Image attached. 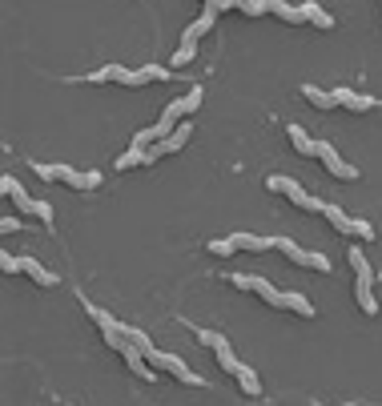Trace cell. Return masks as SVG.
Returning a JSON list of instances; mask_svg holds the SVG:
<instances>
[{
    "instance_id": "obj_15",
    "label": "cell",
    "mask_w": 382,
    "mask_h": 406,
    "mask_svg": "<svg viewBox=\"0 0 382 406\" xmlns=\"http://www.w3.org/2000/svg\"><path fill=\"white\" fill-rule=\"evenodd\" d=\"M302 12H306V21L318 24V28H334V17H330L322 4H302Z\"/></svg>"
},
{
    "instance_id": "obj_2",
    "label": "cell",
    "mask_w": 382,
    "mask_h": 406,
    "mask_svg": "<svg viewBox=\"0 0 382 406\" xmlns=\"http://www.w3.org/2000/svg\"><path fill=\"white\" fill-rule=\"evenodd\" d=\"M149 362H153L157 370H169V374H173L177 383H185V386H197V390L205 386V378H201V374H193V370H190V366H185L181 358H177V354H165V350H153V354H149Z\"/></svg>"
},
{
    "instance_id": "obj_20",
    "label": "cell",
    "mask_w": 382,
    "mask_h": 406,
    "mask_svg": "<svg viewBox=\"0 0 382 406\" xmlns=\"http://www.w3.org/2000/svg\"><path fill=\"white\" fill-rule=\"evenodd\" d=\"M326 221L334 225L338 234H346V225H350V214H346V210H338V205H326Z\"/></svg>"
},
{
    "instance_id": "obj_16",
    "label": "cell",
    "mask_w": 382,
    "mask_h": 406,
    "mask_svg": "<svg viewBox=\"0 0 382 406\" xmlns=\"http://www.w3.org/2000/svg\"><path fill=\"white\" fill-rule=\"evenodd\" d=\"M374 282H359V286H354V294H359V306L366 314H379V298H374Z\"/></svg>"
},
{
    "instance_id": "obj_19",
    "label": "cell",
    "mask_w": 382,
    "mask_h": 406,
    "mask_svg": "<svg viewBox=\"0 0 382 406\" xmlns=\"http://www.w3.org/2000/svg\"><path fill=\"white\" fill-rule=\"evenodd\" d=\"M133 165H145V149L141 145H129V153L117 157V169H133Z\"/></svg>"
},
{
    "instance_id": "obj_25",
    "label": "cell",
    "mask_w": 382,
    "mask_h": 406,
    "mask_svg": "<svg viewBox=\"0 0 382 406\" xmlns=\"http://www.w3.org/2000/svg\"><path fill=\"white\" fill-rule=\"evenodd\" d=\"M141 77H145V81H169V77H173V69H161V65H145Z\"/></svg>"
},
{
    "instance_id": "obj_12",
    "label": "cell",
    "mask_w": 382,
    "mask_h": 406,
    "mask_svg": "<svg viewBox=\"0 0 382 406\" xmlns=\"http://www.w3.org/2000/svg\"><path fill=\"white\" fill-rule=\"evenodd\" d=\"M24 274H28L37 286H57V274H52V270H45L37 258H24Z\"/></svg>"
},
{
    "instance_id": "obj_27",
    "label": "cell",
    "mask_w": 382,
    "mask_h": 406,
    "mask_svg": "<svg viewBox=\"0 0 382 406\" xmlns=\"http://www.w3.org/2000/svg\"><path fill=\"white\" fill-rule=\"evenodd\" d=\"M0 265H4V274H17V270H24V258H12V254H0Z\"/></svg>"
},
{
    "instance_id": "obj_6",
    "label": "cell",
    "mask_w": 382,
    "mask_h": 406,
    "mask_svg": "<svg viewBox=\"0 0 382 406\" xmlns=\"http://www.w3.org/2000/svg\"><path fill=\"white\" fill-rule=\"evenodd\" d=\"M265 12H274V17H282L290 24H306V12H302V4H286V0H265Z\"/></svg>"
},
{
    "instance_id": "obj_29",
    "label": "cell",
    "mask_w": 382,
    "mask_h": 406,
    "mask_svg": "<svg viewBox=\"0 0 382 406\" xmlns=\"http://www.w3.org/2000/svg\"><path fill=\"white\" fill-rule=\"evenodd\" d=\"M230 286H238V290H250V274H230Z\"/></svg>"
},
{
    "instance_id": "obj_10",
    "label": "cell",
    "mask_w": 382,
    "mask_h": 406,
    "mask_svg": "<svg viewBox=\"0 0 382 406\" xmlns=\"http://www.w3.org/2000/svg\"><path fill=\"white\" fill-rule=\"evenodd\" d=\"M234 378L241 383V390H245L250 398H258V394H262V383H258V374H254V366H245V362H238V370H234Z\"/></svg>"
},
{
    "instance_id": "obj_26",
    "label": "cell",
    "mask_w": 382,
    "mask_h": 406,
    "mask_svg": "<svg viewBox=\"0 0 382 406\" xmlns=\"http://www.w3.org/2000/svg\"><path fill=\"white\" fill-rule=\"evenodd\" d=\"M238 8L245 12V17H262V12H265V0H238Z\"/></svg>"
},
{
    "instance_id": "obj_11",
    "label": "cell",
    "mask_w": 382,
    "mask_h": 406,
    "mask_svg": "<svg viewBox=\"0 0 382 406\" xmlns=\"http://www.w3.org/2000/svg\"><path fill=\"white\" fill-rule=\"evenodd\" d=\"M346 258H350V270H354V278H359V282H374V270H370V262H366V254H362L359 245H350V254H346Z\"/></svg>"
},
{
    "instance_id": "obj_14",
    "label": "cell",
    "mask_w": 382,
    "mask_h": 406,
    "mask_svg": "<svg viewBox=\"0 0 382 406\" xmlns=\"http://www.w3.org/2000/svg\"><path fill=\"white\" fill-rule=\"evenodd\" d=\"M302 97L310 101L314 109H330V105H338L334 93H326V89H318V85H302Z\"/></svg>"
},
{
    "instance_id": "obj_18",
    "label": "cell",
    "mask_w": 382,
    "mask_h": 406,
    "mask_svg": "<svg viewBox=\"0 0 382 406\" xmlns=\"http://www.w3.org/2000/svg\"><path fill=\"white\" fill-rule=\"evenodd\" d=\"M85 310H89V318H93V322L101 326V330H113V326H117V318H113V314H105L101 306H93L89 298H85Z\"/></svg>"
},
{
    "instance_id": "obj_28",
    "label": "cell",
    "mask_w": 382,
    "mask_h": 406,
    "mask_svg": "<svg viewBox=\"0 0 382 406\" xmlns=\"http://www.w3.org/2000/svg\"><path fill=\"white\" fill-rule=\"evenodd\" d=\"M17 230H21L17 217H0V234H17Z\"/></svg>"
},
{
    "instance_id": "obj_7",
    "label": "cell",
    "mask_w": 382,
    "mask_h": 406,
    "mask_svg": "<svg viewBox=\"0 0 382 406\" xmlns=\"http://www.w3.org/2000/svg\"><path fill=\"white\" fill-rule=\"evenodd\" d=\"M286 133H290V145H294L302 157H314V153H318V141H314L302 125H286Z\"/></svg>"
},
{
    "instance_id": "obj_30",
    "label": "cell",
    "mask_w": 382,
    "mask_h": 406,
    "mask_svg": "<svg viewBox=\"0 0 382 406\" xmlns=\"http://www.w3.org/2000/svg\"><path fill=\"white\" fill-rule=\"evenodd\" d=\"M379 282H382V274H379Z\"/></svg>"
},
{
    "instance_id": "obj_4",
    "label": "cell",
    "mask_w": 382,
    "mask_h": 406,
    "mask_svg": "<svg viewBox=\"0 0 382 406\" xmlns=\"http://www.w3.org/2000/svg\"><path fill=\"white\" fill-rule=\"evenodd\" d=\"M197 105H201V89H190L185 97L169 101V105H165V117H173V121H185V117L193 113V109H197Z\"/></svg>"
},
{
    "instance_id": "obj_17",
    "label": "cell",
    "mask_w": 382,
    "mask_h": 406,
    "mask_svg": "<svg viewBox=\"0 0 382 406\" xmlns=\"http://www.w3.org/2000/svg\"><path fill=\"white\" fill-rule=\"evenodd\" d=\"M374 234H379V230H374L370 221H362V217H350V225H346V238H362V241H370Z\"/></svg>"
},
{
    "instance_id": "obj_24",
    "label": "cell",
    "mask_w": 382,
    "mask_h": 406,
    "mask_svg": "<svg viewBox=\"0 0 382 406\" xmlns=\"http://www.w3.org/2000/svg\"><path fill=\"white\" fill-rule=\"evenodd\" d=\"M193 334H197V342H201V346H210V350H217V346L225 342V334H217V330H193Z\"/></svg>"
},
{
    "instance_id": "obj_1",
    "label": "cell",
    "mask_w": 382,
    "mask_h": 406,
    "mask_svg": "<svg viewBox=\"0 0 382 406\" xmlns=\"http://www.w3.org/2000/svg\"><path fill=\"white\" fill-rule=\"evenodd\" d=\"M0 193H4V197H12V201H17V205H21L24 214H32V217H41V221H52V205H48V201H37V197H32V193L24 190L21 181H17V177H4V181H0Z\"/></svg>"
},
{
    "instance_id": "obj_13",
    "label": "cell",
    "mask_w": 382,
    "mask_h": 406,
    "mask_svg": "<svg viewBox=\"0 0 382 406\" xmlns=\"http://www.w3.org/2000/svg\"><path fill=\"white\" fill-rule=\"evenodd\" d=\"M265 185H270V190L274 193H286L290 201H298V197H302V185H298V181H294V177H278V173H274V177H270V181H265Z\"/></svg>"
},
{
    "instance_id": "obj_21",
    "label": "cell",
    "mask_w": 382,
    "mask_h": 406,
    "mask_svg": "<svg viewBox=\"0 0 382 406\" xmlns=\"http://www.w3.org/2000/svg\"><path fill=\"white\" fill-rule=\"evenodd\" d=\"M286 306H290L294 314H302V318H314V306L306 302V298H302V294H286Z\"/></svg>"
},
{
    "instance_id": "obj_3",
    "label": "cell",
    "mask_w": 382,
    "mask_h": 406,
    "mask_svg": "<svg viewBox=\"0 0 382 406\" xmlns=\"http://www.w3.org/2000/svg\"><path fill=\"white\" fill-rule=\"evenodd\" d=\"M314 157H322V161H326V169H330L334 177H342V181H354V177H359V169L346 165V161L334 153V145H330V141H318V153H314Z\"/></svg>"
},
{
    "instance_id": "obj_5",
    "label": "cell",
    "mask_w": 382,
    "mask_h": 406,
    "mask_svg": "<svg viewBox=\"0 0 382 406\" xmlns=\"http://www.w3.org/2000/svg\"><path fill=\"white\" fill-rule=\"evenodd\" d=\"M334 101L338 105H346V109H354V113H366V109H379V101L366 93H350V89H334Z\"/></svg>"
},
{
    "instance_id": "obj_22",
    "label": "cell",
    "mask_w": 382,
    "mask_h": 406,
    "mask_svg": "<svg viewBox=\"0 0 382 406\" xmlns=\"http://www.w3.org/2000/svg\"><path fill=\"white\" fill-rule=\"evenodd\" d=\"M234 250H238L234 238H214L210 241V254H217V258H234Z\"/></svg>"
},
{
    "instance_id": "obj_23",
    "label": "cell",
    "mask_w": 382,
    "mask_h": 406,
    "mask_svg": "<svg viewBox=\"0 0 382 406\" xmlns=\"http://www.w3.org/2000/svg\"><path fill=\"white\" fill-rule=\"evenodd\" d=\"M217 362H221V370H230V374L238 370V358H234V350H230V342H221V346H217Z\"/></svg>"
},
{
    "instance_id": "obj_8",
    "label": "cell",
    "mask_w": 382,
    "mask_h": 406,
    "mask_svg": "<svg viewBox=\"0 0 382 406\" xmlns=\"http://www.w3.org/2000/svg\"><path fill=\"white\" fill-rule=\"evenodd\" d=\"M250 290H254L258 298H265L270 306H278V310H286V294H282V290H274L270 282H265V278H250Z\"/></svg>"
},
{
    "instance_id": "obj_9",
    "label": "cell",
    "mask_w": 382,
    "mask_h": 406,
    "mask_svg": "<svg viewBox=\"0 0 382 406\" xmlns=\"http://www.w3.org/2000/svg\"><path fill=\"white\" fill-rule=\"evenodd\" d=\"M230 238H234V245H238V250H254V254L274 250V238H262V234H245V230H238V234H230Z\"/></svg>"
}]
</instances>
